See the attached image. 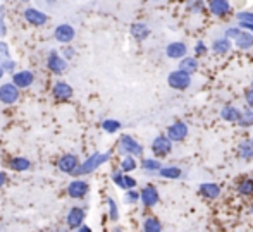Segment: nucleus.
<instances>
[{
    "instance_id": "obj_44",
    "label": "nucleus",
    "mask_w": 253,
    "mask_h": 232,
    "mask_svg": "<svg viewBox=\"0 0 253 232\" xmlns=\"http://www.w3.org/2000/svg\"><path fill=\"white\" fill-rule=\"evenodd\" d=\"M7 179H9V177H7V174L0 170V188H3V186L7 184Z\"/></svg>"
},
{
    "instance_id": "obj_49",
    "label": "nucleus",
    "mask_w": 253,
    "mask_h": 232,
    "mask_svg": "<svg viewBox=\"0 0 253 232\" xmlns=\"http://www.w3.org/2000/svg\"><path fill=\"white\" fill-rule=\"evenodd\" d=\"M21 2H30V0H21Z\"/></svg>"
},
{
    "instance_id": "obj_41",
    "label": "nucleus",
    "mask_w": 253,
    "mask_h": 232,
    "mask_svg": "<svg viewBox=\"0 0 253 232\" xmlns=\"http://www.w3.org/2000/svg\"><path fill=\"white\" fill-rule=\"evenodd\" d=\"M195 53H197V55H205V53H207V45L203 43V41H198L197 46H195Z\"/></svg>"
},
{
    "instance_id": "obj_29",
    "label": "nucleus",
    "mask_w": 253,
    "mask_h": 232,
    "mask_svg": "<svg viewBox=\"0 0 253 232\" xmlns=\"http://www.w3.org/2000/svg\"><path fill=\"white\" fill-rule=\"evenodd\" d=\"M212 50L215 53H219V55H224V53H227L231 50V41L227 38H219V40H215L212 43Z\"/></svg>"
},
{
    "instance_id": "obj_6",
    "label": "nucleus",
    "mask_w": 253,
    "mask_h": 232,
    "mask_svg": "<svg viewBox=\"0 0 253 232\" xmlns=\"http://www.w3.org/2000/svg\"><path fill=\"white\" fill-rule=\"evenodd\" d=\"M167 83H169L170 88L174 90H188L191 84V74L183 73V71H172L167 77Z\"/></svg>"
},
{
    "instance_id": "obj_12",
    "label": "nucleus",
    "mask_w": 253,
    "mask_h": 232,
    "mask_svg": "<svg viewBox=\"0 0 253 232\" xmlns=\"http://www.w3.org/2000/svg\"><path fill=\"white\" fill-rule=\"evenodd\" d=\"M19 100V88H16L12 83H5L0 86V102L5 105H12Z\"/></svg>"
},
{
    "instance_id": "obj_47",
    "label": "nucleus",
    "mask_w": 253,
    "mask_h": 232,
    "mask_svg": "<svg viewBox=\"0 0 253 232\" xmlns=\"http://www.w3.org/2000/svg\"><path fill=\"white\" fill-rule=\"evenodd\" d=\"M3 74H5V73H3V69H0V79L3 77Z\"/></svg>"
},
{
    "instance_id": "obj_50",
    "label": "nucleus",
    "mask_w": 253,
    "mask_h": 232,
    "mask_svg": "<svg viewBox=\"0 0 253 232\" xmlns=\"http://www.w3.org/2000/svg\"><path fill=\"white\" fill-rule=\"evenodd\" d=\"M252 213H253V205H252Z\"/></svg>"
},
{
    "instance_id": "obj_1",
    "label": "nucleus",
    "mask_w": 253,
    "mask_h": 232,
    "mask_svg": "<svg viewBox=\"0 0 253 232\" xmlns=\"http://www.w3.org/2000/svg\"><path fill=\"white\" fill-rule=\"evenodd\" d=\"M110 160V153L109 152H95L93 155H90L83 163H80V167L76 169L74 176L81 177V176H88V174L95 172L98 167H102L103 163H107Z\"/></svg>"
},
{
    "instance_id": "obj_40",
    "label": "nucleus",
    "mask_w": 253,
    "mask_h": 232,
    "mask_svg": "<svg viewBox=\"0 0 253 232\" xmlns=\"http://www.w3.org/2000/svg\"><path fill=\"white\" fill-rule=\"evenodd\" d=\"M123 174L121 170H114L112 172V183L117 186V188H121V183H123Z\"/></svg>"
},
{
    "instance_id": "obj_48",
    "label": "nucleus",
    "mask_w": 253,
    "mask_h": 232,
    "mask_svg": "<svg viewBox=\"0 0 253 232\" xmlns=\"http://www.w3.org/2000/svg\"><path fill=\"white\" fill-rule=\"evenodd\" d=\"M112 232H123V231H121V229H114Z\"/></svg>"
},
{
    "instance_id": "obj_18",
    "label": "nucleus",
    "mask_w": 253,
    "mask_h": 232,
    "mask_svg": "<svg viewBox=\"0 0 253 232\" xmlns=\"http://www.w3.org/2000/svg\"><path fill=\"white\" fill-rule=\"evenodd\" d=\"M24 19L30 24H33V26H43L48 21V17L43 12H40L38 9H26L24 10Z\"/></svg>"
},
{
    "instance_id": "obj_30",
    "label": "nucleus",
    "mask_w": 253,
    "mask_h": 232,
    "mask_svg": "<svg viewBox=\"0 0 253 232\" xmlns=\"http://www.w3.org/2000/svg\"><path fill=\"white\" fill-rule=\"evenodd\" d=\"M238 126L240 127H252L253 126V110L252 109L241 110L240 119H238Z\"/></svg>"
},
{
    "instance_id": "obj_14",
    "label": "nucleus",
    "mask_w": 253,
    "mask_h": 232,
    "mask_svg": "<svg viewBox=\"0 0 253 232\" xmlns=\"http://www.w3.org/2000/svg\"><path fill=\"white\" fill-rule=\"evenodd\" d=\"M35 83V74L31 71H19L12 74V84L16 88H30Z\"/></svg>"
},
{
    "instance_id": "obj_23",
    "label": "nucleus",
    "mask_w": 253,
    "mask_h": 232,
    "mask_svg": "<svg viewBox=\"0 0 253 232\" xmlns=\"http://www.w3.org/2000/svg\"><path fill=\"white\" fill-rule=\"evenodd\" d=\"M238 156L241 160H252L253 158V139H245L238 146Z\"/></svg>"
},
{
    "instance_id": "obj_39",
    "label": "nucleus",
    "mask_w": 253,
    "mask_h": 232,
    "mask_svg": "<svg viewBox=\"0 0 253 232\" xmlns=\"http://www.w3.org/2000/svg\"><path fill=\"white\" fill-rule=\"evenodd\" d=\"M0 69H3V73H10V71L16 69V62H14L12 59L9 60H3L2 64H0Z\"/></svg>"
},
{
    "instance_id": "obj_36",
    "label": "nucleus",
    "mask_w": 253,
    "mask_h": 232,
    "mask_svg": "<svg viewBox=\"0 0 253 232\" xmlns=\"http://www.w3.org/2000/svg\"><path fill=\"white\" fill-rule=\"evenodd\" d=\"M10 59V52H9V45L5 41H0V64L3 60H9Z\"/></svg>"
},
{
    "instance_id": "obj_37",
    "label": "nucleus",
    "mask_w": 253,
    "mask_h": 232,
    "mask_svg": "<svg viewBox=\"0 0 253 232\" xmlns=\"http://www.w3.org/2000/svg\"><path fill=\"white\" fill-rule=\"evenodd\" d=\"M236 17H238V21H240V23H253V10H247V12H240Z\"/></svg>"
},
{
    "instance_id": "obj_24",
    "label": "nucleus",
    "mask_w": 253,
    "mask_h": 232,
    "mask_svg": "<svg viewBox=\"0 0 253 232\" xmlns=\"http://www.w3.org/2000/svg\"><path fill=\"white\" fill-rule=\"evenodd\" d=\"M9 167L16 172H26V170L31 169V162L24 156H14L9 162Z\"/></svg>"
},
{
    "instance_id": "obj_46",
    "label": "nucleus",
    "mask_w": 253,
    "mask_h": 232,
    "mask_svg": "<svg viewBox=\"0 0 253 232\" xmlns=\"http://www.w3.org/2000/svg\"><path fill=\"white\" fill-rule=\"evenodd\" d=\"M240 26H241V28H247V30H250V31H253V23H240Z\"/></svg>"
},
{
    "instance_id": "obj_4",
    "label": "nucleus",
    "mask_w": 253,
    "mask_h": 232,
    "mask_svg": "<svg viewBox=\"0 0 253 232\" xmlns=\"http://www.w3.org/2000/svg\"><path fill=\"white\" fill-rule=\"evenodd\" d=\"M86 210L83 206H71L66 213V227L69 231H78L84 224Z\"/></svg>"
},
{
    "instance_id": "obj_8",
    "label": "nucleus",
    "mask_w": 253,
    "mask_h": 232,
    "mask_svg": "<svg viewBox=\"0 0 253 232\" xmlns=\"http://www.w3.org/2000/svg\"><path fill=\"white\" fill-rule=\"evenodd\" d=\"M140 201H141V205H143L145 208H153V206L160 201L159 189H157L153 184H147L140 191Z\"/></svg>"
},
{
    "instance_id": "obj_28",
    "label": "nucleus",
    "mask_w": 253,
    "mask_h": 232,
    "mask_svg": "<svg viewBox=\"0 0 253 232\" xmlns=\"http://www.w3.org/2000/svg\"><path fill=\"white\" fill-rule=\"evenodd\" d=\"M162 162L157 158H143L141 160V169L145 170V172H159L160 169H162Z\"/></svg>"
},
{
    "instance_id": "obj_2",
    "label": "nucleus",
    "mask_w": 253,
    "mask_h": 232,
    "mask_svg": "<svg viewBox=\"0 0 253 232\" xmlns=\"http://www.w3.org/2000/svg\"><path fill=\"white\" fill-rule=\"evenodd\" d=\"M226 38L229 41H236L238 48H241V50H250L253 46V35L247 30L229 28V30L226 31Z\"/></svg>"
},
{
    "instance_id": "obj_51",
    "label": "nucleus",
    "mask_w": 253,
    "mask_h": 232,
    "mask_svg": "<svg viewBox=\"0 0 253 232\" xmlns=\"http://www.w3.org/2000/svg\"><path fill=\"white\" fill-rule=\"evenodd\" d=\"M252 88H253V83H252Z\"/></svg>"
},
{
    "instance_id": "obj_13",
    "label": "nucleus",
    "mask_w": 253,
    "mask_h": 232,
    "mask_svg": "<svg viewBox=\"0 0 253 232\" xmlns=\"http://www.w3.org/2000/svg\"><path fill=\"white\" fill-rule=\"evenodd\" d=\"M74 35H76V31H74V28L71 26V24H59V26L55 28V31H53L55 40L62 45L71 43V41L74 40Z\"/></svg>"
},
{
    "instance_id": "obj_3",
    "label": "nucleus",
    "mask_w": 253,
    "mask_h": 232,
    "mask_svg": "<svg viewBox=\"0 0 253 232\" xmlns=\"http://www.w3.org/2000/svg\"><path fill=\"white\" fill-rule=\"evenodd\" d=\"M119 153L124 156L129 155V156H134V158H136V156L143 155V146H141L133 136L123 134V136L119 138Z\"/></svg>"
},
{
    "instance_id": "obj_17",
    "label": "nucleus",
    "mask_w": 253,
    "mask_h": 232,
    "mask_svg": "<svg viewBox=\"0 0 253 232\" xmlns=\"http://www.w3.org/2000/svg\"><path fill=\"white\" fill-rule=\"evenodd\" d=\"M209 9L213 16L224 17L231 12V3L229 0H209Z\"/></svg>"
},
{
    "instance_id": "obj_20",
    "label": "nucleus",
    "mask_w": 253,
    "mask_h": 232,
    "mask_svg": "<svg viewBox=\"0 0 253 232\" xmlns=\"http://www.w3.org/2000/svg\"><path fill=\"white\" fill-rule=\"evenodd\" d=\"M157 174H159L162 179L176 181V179H181V176H183V170H181L179 167H176V165H166V167H162V169H160Z\"/></svg>"
},
{
    "instance_id": "obj_35",
    "label": "nucleus",
    "mask_w": 253,
    "mask_h": 232,
    "mask_svg": "<svg viewBox=\"0 0 253 232\" xmlns=\"http://www.w3.org/2000/svg\"><path fill=\"white\" fill-rule=\"evenodd\" d=\"M121 189H123V191H127V189H136V179H134V177H131L129 174H123Z\"/></svg>"
},
{
    "instance_id": "obj_43",
    "label": "nucleus",
    "mask_w": 253,
    "mask_h": 232,
    "mask_svg": "<svg viewBox=\"0 0 253 232\" xmlns=\"http://www.w3.org/2000/svg\"><path fill=\"white\" fill-rule=\"evenodd\" d=\"M245 100H247L248 107H250V109H253V88L247 90V93H245Z\"/></svg>"
},
{
    "instance_id": "obj_22",
    "label": "nucleus",
    "mask_w": 253,
    "mask_h": 232,
    "mask_svg": "<svg viewBox=\"0 0 253 232\" xmlns=\"http://www.w3.org/2000/svg\"><path fill=\"white\" fill-rule=\"evenodd\" d=\"M131 35H133L134 40L143 41V40H147V38L150 37V30H148L147 24H143V23H134L133 26H131Z\"/></svg>"
},
{
    "instance_id": "obj_32",
    "label": "nucleus",
    "mask_w": 253,
    "mask_h": 232,
    "mask_svg": "<svg viewBox=\"0 0 253 232\" xmlns=\"http://www.w3.org/2000/svg\"><path fill=\"white\" fill-rule=\"evenodd\" d=\"M107 208H109V219L112 220V222H117L119 220V206H117L116 199L114 198H107Z\"/></svg>"
},
{
    "instance_id": "obj_11",
    "label": "nucleus",
    "mask_w": 253,
    "mask_h": 232,
    "mask_svg": "<svg viewBox=\"0 0 253 232\" xmlns=\"http://www.w3.org/2000/svg\"><path fill=\"white\" fill-rule=\"evenodd\" d=\"M47 67L50 69V73L53 74H64L67 71V60L64 59L60 53H57V52H52L50 55H48V59H47Z\"/></svg>"
},
{
    "instance_id": "obj_25",
    "label": "nucleus",
    "mask_w": 253,
    "mask_h": 232,
    "mask_svg": "<svg viewBox=\"0 0 253 232\" xmlns=\"http://www.w3.org/2000/svg\"><path fill=\"white\" fill-rule=\"evenodd\" d=\"M179 71H183V73H195V71H198V60L195 59V57H183V59L179 60Z\"/></svg>"
},
{
    "instance_id": "obj_9",
    "label": "nucleus",
    "mask_w": 253,
    "mask_h": 232,
    "mask_svg": "<svg viewBox=\"0 0 253 232\" xmlns=\"http://www.w3.org/2000/svg\"><path fill=\"white\" fill-rule=\"evenodd\" d=\"M152 152L155 156H167L172 152V141L167 136H164V134H159L152 141Z\"/></svg>"
},
{
    "instance_id": "obj_38",
    "label": "nucleus",
    "mask_w": 253,
    "mask_h": 232,
    "mask_svg": "<svg viewBox=\"0 0 253 232\" xmlns=\"http://www.w3.org/2000/svg\"><path fill=\"white\" fill-rule=\"evenodd\" d=\"M5 35V7L0 5V37Z\"/></svg>"
},
{
    "instance_id": "obj_45",
    "label": "nucleus",
    "mask_w": 253,
    "mask_h": 232,
    "mask_svg": "<svg viewBox=\"0 0 253 232\" xmlns=\"http://www.w3.org/2000/svg\"><path fill=\"white\" fill-rule=\"evenodd\" d=\"M78 232H93V231H91L90 227L86 226V224H83V226H81L80 229H78Z\"/></svg>"
},
{
    "instance_id": "obj_42",
    "label": "nucleus",
    "mask_w": 253,
    "mask_h": 232,
    "mask_svg": "<svg viewBox=\"0 0 253 232\" xmlns=\"http://www.w3.org/2000/svg\"><path fill=\"white\" fill-rule=\"evenodd\" d=\"M62 53H64V57H66V59H73L74 53H76V50H74L73 46H64Z\"/></svg>"
},
{
    "instance_id": "obj_19",
    "label": "nucleus",
    "mask_w": 253,
    "mask_h": 232,
    "mask_svg": "<svg viewBox=\"0 0 253 232\" xmlns=\"http://www.w3.org/2000/svg\"><path fill=\"white\" fill-rule=\"evenodd\" d=\"M198 191H200V194L205 196V198L217 199L220 196V186L215 183H203V184H200Z\"/></svg>"
},
{
    "instance_id": "obj_5",
    "label": "nucleus",
    "mask_w": 253,
    "mask_h": 232,
    "mask_svg": "<svg viewBox=\"0 0 253 232\" xmlns=\"http://www.w3.org/2000/svg\"><path fill=\"white\" fill-rule=\"evenodd\" d=\"M66 193L71 199H83L90 193V184L83 179H73L67 184Z\"/></svg>"
},
{
    "instance_id": "obj_21",
    "label": "nucleus",
    "mask_w": 253,
    "mask_h": 232,
    "mask_svg": "<svg viewBox=\"0 0 253 232\" xmlns=\"http://www.w3.org/2000/svg\"><path fill=\"white\" fill-rule=\"evenodd\" d=\"M240 114H241V110L234 105H224L222 110H220V117H222L226 122H238Z\"/></svg>"
},
{
    "instance_id": "obj_34",
    "label": "nucleus",
    "mask_w": 253,
    "mask_h": 232,
    "mask_svg": "<svg viewBox=\"0 0 253 232\" xmlns=\"http://www.w3.org/2000/svg\"><path fill=\"white\" fill-rule=\"evenodd\" d=\"M138 201H140V191H136V189L124 191V203L126 205H136Z\"/></svg>"
},
{
    "instance_id": "obj_7",
    "label": "nucleus",
    "mask_w": 253,
    "mask_h": 232,
    "mask_svg": "<svg viewBox=\"0 0 253 232\" xmlns=\"http://www.w3.org/2000/svg\"><path fill=\"white\" fill-rule=\"evenodd\" d=\"M78 167H80V160H78V155H74V153H66V155H62L57 160V169L62 174L74 176Z\"/></svg>"
},
{
    "instance_id": "obj_15",
    "label": "nucleus",
    "mask_w": 253,
    "mask_h": 232,
    "mask_svg": "<svg viewBox=\"0 0 253 232\" xmlns=\"http://www.w3.org/2000/svg\"><path fill=\"white\" fill-rule=\"evenodd\" d=\"M188 53V46L183 43V41H172L166 46V55L169 59H176V60H181L183 57H186Z\"/></svg>"
},
{
    "instance_id": "obj_31",
    "label": "nucleus",
    "mask_w": 253,
    "mask_h": 232,
    "mask_svg": "<svg viewBox=\"0 0 253 232\" xmlns=\"http://www.w3.org/2000/svg\"><path fill=\"white\" fill-rule=\"evenodd\" d=\"M236 191H238V194H241V196H252L253 194V179L240 181Z\"/></svg>"
},
{
    "instance_id": "obj_27",
    "label": "nucleus",
    "mask_w": 253,
    "mask_h": 232,
    "mask_svg": "<svg viewBox=\"0 0 253 232\" xmlns=\"http://www.w3.org/2000/svg\"><path fill=\"white\" fill-rule=\"evenodd\" d=\"M143 232H162V224L157 217H145Z\"/></svg>"
},
{
    "instance_id": "obj_16",
    "label": "nucleus",
    "mask_w": 253,
    "mask_h": 232,
    "mask_svg": "<svg viewBox=\"0 0 253 232\" xmlns=\"http://www.w3.org/2000/svg\"><path fill=\"white\" fill-rule=\"evenodd\" d=\"M52 95L55 100H69L74 95V90L71 88V84H67L66 81H57L52 88Z\"/></svg>"
},
{
    "instance_id": "obj_33",
    "label": "nucleus",
    "mask_w": 253,
    "mask_h": 232,
    "mask_svg": "<svg viewBox=\"0 0 253 232\" xmlns=\"http://www.w3.org/2000/svg\"><path fill=\"white\" fill-rule=\"evenodd\" d=\"M102 129L105 131V133H109V134H114V133H117V131L121 129V122H119V120H116V119H105L102 122Z\"/></svg>"
},
{
    "instance_id": "obj_26",
    "label": "nucleus",
    "mask_w": 253,
    "mask_h": 232,
    "mask_svg": "<svg viewBox=\"0 0 253 232\" xmlns=\"http://www.w3.org/2000/svg\"><path fill=\"white\" fill-rule=\"evenodd\" d=\"M136 167H138L136 158H134V156H129V155L123 156V160H121V163H119V170H121V172H124V174L133 172Z\"/></svg>"
},
{
    "instance_id": "obj_10",
    "label": "nucleus",
    "mask_w": 253,
    "mask_h": 232,
    "mask_svg": "<svg viewBox=\"0 0 253 232\" xmlns=\"http://www.w3.org/2000/svg\"><path fill=\"white\" fill-rule=\"evenodd\" d=\"M186 136H188V124L186 122H181V120H177V122L170 124V126L167 127V138H169L172 143L183 141Z\"/></svg>"
}]
</instances>
